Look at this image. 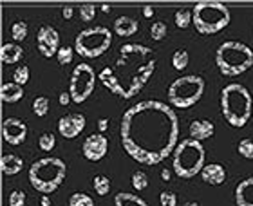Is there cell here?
<instances>
[{"label": "cell", "mask_w": 253, "mask_h": 206, "mask_svg": "<svg viewBox=\"0 0 253 206\" xmlns=\"http://www.w3.org/2000/svg\"><path fill=\"white\" fill-rule=\"evenodd\" d=\"M120 137L123 150L134 161L154 166L174 154L179 145V120L163 101H141L123 114Z\"/></svg>", "instance_id": "6da1fadb"}, {"label": "cell", "mask_w": 253, "mask_h": 206, "mask_svg": "<svg viewBox=\"0 0 253 206\" xmlns=\"http://www.w3.org/2000/svg\"><path fill=\"white\" fill-rule=\"evenodd\" d=\"M156 54L141 43H125L114 64L107 65L98 78L112 94L130 100L143 90L156 71Z\"/></svg>", "instance_id": "7a4b0ae2"}, {"label": "cell", "mask_w": 253, "mask_h": 206, "mask_svg": "<svg viewBox=\"0 0 253 206\" xmlns=\"http://www.w3.org/2000/svg\"><path fill=\"white\" fill-rule=\"evenodd\" d=\"M221 112L228 125L244 127L253 112V98L243 83H228L221 90Z\"/></svg>", "instance_id": "3957f363"}, {"label": "cell", "mask_w": 253, "mask_h": 206, "mask_svg": "<svg viewBox=\"0 0 253 206\" xmlns=\"http://www.w3.org/2000/svg\"><path fill=\"white\" fill-rule=\"evenodd\" d=\"M67 175V165L60 158L38 159L29 168V183L37 192L49 196L62 186Z\"/></svg>", "instance_id": "277c9868"}, {"label": "cell", "mask_w": 253, "mask_h": 206, "mask_svg": "<svg viewBox=\"0 0 253 206\" xmlns=\"http://www.w3.org/2000/svg\"><path fill=\"white\" fill-rule=\"evenodd\" d=\"M194 9V27L199 35H217L232 22V13L226 4L215 0H201Z\"/></svg>", "instance_id": "5b68a950"}, {"label": "cell", "mask_w": 253, "mask_h": 206, "mask_svg": "<svg viewBox=\"0 0 253 206\" xmlns=\"http://www.w3.org/2000/svg\"><path fill=\"white\" fill-rule=\"evenodd\" d=\"M215 65L224 76H239L253 67V51L237 40L222 42L215 51Z\"/></svg>", "instance_id": "8992f818"}, {"label": "cell", "mask_w": 253, "mask_h": 206, "mask_svg": "<svg viewBox=\"0 0 253 206\" xmlns=\"http://www.w3.org/2000/svg\"><path fill=\"white\" fill-rule=\"evenodd\" d=\"M206 150L201 141L195 139H183V141L175 147L172 154V166L177 177L181 179H192L197 174L203 172L205 168Z\"/></svg>", "instance_id": "52a82bcc"}, {"label": "cell", "mask_w": 253, "mask_h": 206, "mask_svg": "<svg viewBox=\"0 0 253 206\" xmlns=\"http://www.w3.org/2000/svg\"><path fill=\"white\" fill-rule=\"evenodd\" d=\"M205 78L197 74H188L174 80L169 87V100L170 105L177 109H190L205 94Z\"/></svg>", "instance_id": "ba28073f"}, {"label": "cell", "mask_w": 253, "mask_h": 206, "mask_svg": "<svg viewBox=\"0 0 253 206\" xmlns=\"http://www.w3.org/2000/svg\"><path fill=\"white\" fill-rule=\"evenodd\" d=\"M112 45V31L105 26L87 27L78 33L74 40V51L84 58H98Z\"/></svg>", "instance_id": "9c48e42d"}, {"label": "cell", "mask_w": 253, "mask_h": 206, "mask_svg": "<svg viewBox=\"0 0 253 206\" xmlns=\"http://www.w3.org/2000/svg\"><path fill=\"white\" fill-rule=\"evenodd\" d=\"M96 87V73L89 64H78L73 69L71 82H69V92L74 103H84L89 100Z\"/></svg>", "instance_id": "30bf717a"}, {"label": "cell", "mask_w": 253, "mask_h": 206, "mask_svg": "<svg viewBox=\"0 0 253 206\" xmlns=\"http://www.w3.org/2000/svg\"><path fill=\"white\" fill-rule=\"evenodd\" d=\"M37 47L43 58H53L60 51V35L51 26H42L37 33Z\"/></svg>", "instance_id": "8fae6325"}, {"label": "cell", "mask_w": 253, "mask_h": 206, "mask_svg": "<svg viewBox=\"0 0 253 206\" xmlns=\"http://www.w3.org/2000/svg\"><path fill=\"white\" fill-rule=\"evenodd\" d=\"M107 150H109V141L103 134H90V136L85 137L84 145H82V152H84V158L89 159V161H100L107 156Z\"/></svg>", "instance_id": "7c38bea8"}, {"label": "cell", "mask_w": 253, "mask_h": 206, "mask_svg": "<svg viewBox=\"0 0 253 206\" xmlns=\"http://www.w3.org/2000/svg\"><path fill=\"white\" fill-rule=\"evenodd\" d=\"M2 136L5 143H9L13 147H18L26 141L27 137V123L18 120V118H5L2 123Z\"/></svg>", "instance_id": "4fadbf2b"}, {"label": "cell", "mask_w": 253, "mask_h": 206, "mask_svg": "<svg viewBox=\"0 0 253 206\" xmlns=\"http://www.w3.org/2000/svg\"><path fill=\"white\" fill-rule=\"evenodd\" d=\"M85 125H87V120H85L84 114L71 112V114H65V116L60 118L58 132L62 134L65 139H74V137H78L80 134L84 132Z\"/></svg>", "instance_id": "5bb4252c"}, {"label": "cell", "mask_w": 253, "mask_h": 206, "mask_svg": "<svg viewBox=\"0 0 253 206\" xmlns=\"http://www.w3.org/2000/svg\"><path fill=\"white\" fill-rule=\"evenodd\" d=\"M201 179L205 181L206 185L219 186L226 181V170L221 163H210L205 165V168L201 172Z\"/></svg>", "instance_id": "9a60e30c"}, {"label": "cell", "mask_w": 253, "mask_h": 206, "mask_svg": "<svg viewBox=\"0 0 253 206\" xmlns=\"http://www.w3.org/2000/svg\"><path fill=\"white\" fill-rule=\"evenodd\" d=\"M213 132H215V125L210 120H194L190 123V136L195 141H205L213 136Z\"/></svg>", "instance_id": "2e32d148"}, {"label": "cell", "mask_w": 253, "mask_h": 206, "mask_svg": "<svg viewBox=\"0 0 253 206\" xmlns=\"http://www.w3.org/2000/svg\"><path fill=\"white\" fill-rule=\"evenodd\" d=\"M235 205L237 206H253V175L246 177L235 188Z\"/></svg>", "instance_id": "e0dca14e"}, {"label": "cell", "mask_w": 253, "mask_h": 206, "mask_svg": "<svg viewBox=\"0 0 253 206\" xmlns=\"http://www.w3.org/2000/svg\"><path fill=\"white\" fill-rule=\"evenodd\" d=\"M137 27H139V24L132 16H118L114 22V33L118 37H132L137 33Z\"/></svg>", "instance_id": "ac0fdd59"}, {"label": "cell", "mask_w": 253, "mask_h": 206, "mask_svg": "<svg viewBox=\"0 0 253 206\" xmlns=\"http://www.w3.org/2000/svg\"><path fill=\"white\" fill-rule=\"evenodd\" d=\"M0 168H2V174H5V175H16L24 168V161H22V158L16 156V154H5V156H2Z\"/></svg>", "instance_id": "d6986e66"}, {"label": "cell", "mask_w": 253, "mask_h": 206, "mask_svg": "<svg viewBox=\"0 0 253 206\" xmlns=\"http://www.w3.org/2000/svg\"><path fill=\"white\" fill-rule=\"evenodd\" d=\"M24 56V49L18 45V43H4L2 49H0V60L4 64L11 65V64H18Z\"/></svg>", "instance_id": "ffe728a7"}, {"label": "cell", "mask_w": 253, "mask_h": 206, "mask_svg": "<svg viewBox=\"0 0 253 206\" xmlns=\"http://www.w3.org/2000/svg\"><path fill=\"white\" fill-rule=\"evenodd\" d=\"M22 96H24V87L15 83V82H7L0 89V98L4 103H16L22 100Z\"/></svg>", "instance_id": "44dd1931"}, {"label": "cell", "mask_w": 253, "mask_h": 206, "mask_svg": "<svg viewBox=\"0 0 253 206\" xmlns=\"http://www.w3.org/2000/svg\"><path fill=\"white\" fill-rule=\"evenodd\" d=\"M114 205L116 206H148L145 199H141L136 194H130V192H120L114 197Z\"/></svg>", "instance_id": "7402d4cb"}, {"label": "cell", "mask_w": 253, "mask_h": 206, "mask_svg": "<svg viewBox=\"0 0 253 206\" xmlns=\"http://www.w3.org/2000/svg\"><path fill=\"white\" fill-rule=\"evenodd\" d=\"M174 20L175 26L179 27V29H186V27H190V24H194V9L181 7V9L175 11Z\"/></svg>", "instance_id": "603a6c76"}, {"label": "cell", "mask_w": 253, "mask_h": 206, "mask_svg": "<svg viewBox=\"0 0 253 206\" xmlns=\"http://www.w3.org/2000/svg\"><path fill=\"white\" fill-rule=\"evenodd\" d=\"M188 62H190V54L186 49H177L172 54V65H174L175 71H185L188 67Z\"/></svg>", "instance_id": "cb8c5ba5"}, {"label": "cell", "mask_w": 253, "mask_h": 206, "mask_svg": "<svg viewBox=\"0 0 253 206\" xmlns=\"http://www.w3.org/2000/svg\"><path fill=\"white\" fill-rule=\"evenodd\" d=\"M92 186H94V190L98 196H107L109 192H111V179L107 177V175H94V179H92Z\"/></svg>", "instance_id": "d4e9b609"}, {"label": "cell", "mask_w": 253, "mask_h": 206, "mask_svg": "<svg viewBox=\"0 0 253 206\" xmlns=\"http://www.w3.org/2000/svg\"><path fill=\"white\" fill-rule=\"evenodd\" d=\"M69 206H94V201L85 192H74L73 196L69 197Z\"/></svg>", "instance_id": "484cf974"}, {"label": "cell", "mask_w": 253, "mask_h": 206, "mask_svg": "<svg viewBox=\"0 0 253 206\" xmlns=\"http://www.w3.org/2000/svg\"><path fill=\"white\" fill-rule=\"evenodd\" d=\"M33 112H35L38 118L47 116V112H49V100L45 98V96H38V98H35V101H33Z\"/></svg>", "instance_id": "4316f807"}, {"label": "cell", "mask_w": 253, "mask_h": 206, "mask_svg": "<svg viewBox=\"0 0 253 206\" xmlns=\"http://www.w3.org/2000/svg\"><path fill=\"white\" fill-rule=\"evenodd\" d=\"M11 37H13V40L15 42H22V40H26L27 37V24L26 22H15L13 26H11Z\"/></svg>", "instance_id": "83f0119b"}, {"label": "cell", "mask_w": 253, "mask_h": 206, "mask_svg": "<svg viewBox=\"0 0 253 206\" xmlns=\"http://www.w3.org/2000/svg\"><path fill=\"white\" fill-rule=\"evenodd\" d=\"M29 78H31V73H29V67H27V65H18V67L15 69V73H13V82L22 85V87L29 82Z\"/></svg>", "instance_id": "f1b7e54d"}, {"label": "cell", "mask_w": 253, "mask_h": 206, "mask_svg": "<svg viewBox=\"0 0 253 206\" xmlns=\"http://www.w3.org/2000/svg\"><path fill=\"white\" fill-rule=\"evenodd\" d=\"M38 147H40V150H43V152H51L54 147H56V137H54L53 132H45L40 136V139H38Z\"/></svg>", "instance_id": "f546056e"}, {"label": "cell", "mask_w": 253, "mask_h": 206, "mask_svg": "<svg viewBox=\"0 0 253 206\" xmlns=\"http://www.w3.org/2000/svg\"><path fill=\"white\" fill-rule=\"evenodd\" d=\"M167 35H169L167 24H165V22H154L152 27H150V37H152L156 42H159V40H165Z\"/></svg>", "instance_id": "4dcf8cb0"}, {"label": "cell", "mask_w": 253, "mask_h": 206, "mask_svg": "<svg viewBox=\"0 0 253 206\" xmlns=\"http://www.w3.org/2000/svg\"><path fill=\"white\" fill-rule=\"evenodd\" d=\"M132 186H134L137 192L145 190L148 186V175L145 174V172H141V170L134 172V174H132Z\"/></svg>", "instance_id": "1f68e13d"}, {"label": "cell", "mask_w": 253, "mask_h": 206, "mask_svg": "<svg viewBox=\"0 0 253 206\" xmlns=\"http://www.w3.org/2000/svg\"><path fill=\"white\" fill-rule=\"evenodd\" d=\"M237 152L246 159H253V137H246L243 141H239Z\"/></svg>", "instance_id": "d6a6232c"}, {"label": "cell", "mask_w": 253, "mask_h": 206, "mask_svg": "<svg viewBox=\"0 0 253 206\" xmlns=\"http://www.w3.org/2000/svg\"><path fill=\"white\" fill-rule=\"evenodd\" d=\"M73 56H74V47L65 45V47H60L58 54H56V60H58L60 65H67L73 62Z\"/></svg>", "instance_id": "836d02e7"}, {"label": "cell", "mask_w": 253, "mask_h": 206, "mask_svg": "<svg viewBox=\"0 0 253 206\" xmlns=\"http://www.w3.org/2000/svg\"><path fill=\"white\" fill-rule=\"evenodd\" d=\"M96 15V5L94 4H84L80 5V18L84 22H90Z\"/></svg>", "instance_id": "e575fe53"}, {"label": "cell", "mask_w": 253, "mask_h": 206, "mask_svg": "<svg viewBox=\"0 0 253 206\" xmlns=\"http://www.w3.org/2000/svg\"><path fill=\"white\" fill-rule=\"evenodd\" d=\"M26 201H27L26 192L13 190L9 194V206H26Z\"/></svg>", "instance_id": "d590c367"}, {"label": "cell", "mask_w": 253, "mask_h": 206, "mask_svg": "<svg viewBox=\"0 0 253 206\" xmlns=\"http://www.w3.org/2000/svg\"><path fill=\"white\" fill-rule=\"evenodd\" d=\"M159 203H161V206H175L177 205V196H175L174 192L165 190L159 196Z\"/></svg>", "instance_id": "8d00e7d4"}, {"label": "cell", "mask_w": 253, "mask_h": 206, "mask_svg": "<svg viewBox=\"0 0 253 206\" xmlns=\"http://www.w3.org/2000/svg\"><path fill=\"white\" fill-rule=\"evenodd\" d=\"M58 101H60V105H62V107H67L69 103L73 101V98H71V92H69V90H65V92H60Z\"/></svg>", "instance_id": "74e56055"}, {"label": "cell", "mask_w": 253, "mask_h": 206, "mask_svg": "<svg viewBox=\"0 0 253 206\" xmlns=\"http://www.w3.org/2000/svg\"><path fill=\"white\" fill-rule=\"evenodd\" d=\"M109 128V120L107 118H101V120H98V130H100V134H103Z\"/></svg>", "instance_id": "f35d334b"}, {"label": "cell", "mask_w": 253, "mask_h": 206, "mask_svg": "<svg viewBox=\"0 0 253 206\" xmlns=\"http://www.w3.org/2000/svg\"><path fill=\"white\" fill-rule=\"evenodd\" d=\"M62 15H63V18H65V20H71V18H73V15H74V9L71 7V5H65V7L62 9Z\"/></svg>", "instance_id": "ab89813d"}, {"label": "cell", "mask_w": 253, "mask_h": 206, "mask_svg": "<svg viewBox=\"0 0 253 206\" xmlns=\"http://www.w3.org/2000/svg\"><path fill=\"white\" fill-rule=\"evenodd\" d=\"M143 16H147V18L154 16V7H152V5H145V7H143Z\"/></svg>", "instance_id": "60d3db41"}, {"label": "cell", "mask_w": 253, "mask_h": 206, "mask_svg": "<svg viewBox=\"0 0 253 206\" xmlns=\"http://www.w3.org/2000/svg\"><path fill=\"white\" fill-rule=\"evenodd\" d=\"M40 206H51V199H49V196L40 197Z\"/></svg>", "instance_id": "b9f144b4"}, {"label": "cell", "mask_w": 253, "mask_h": 206, "mask_svg": "<svg viewBox=\"0 0 253 206\" xmlns=\"http://www.w3.org/2000/svg\"><path fill=\"white\" fill-rule=\"evenodd\" d=\"M161 179H163V181H170V170L169 168L161 170Z\"/></svg>", "instance_id": "7bdbcfd3"}, {"label": "cell", "mask_w": 253, "mask_h": 206, "mask_svg": "<svg viewBox=\"0 0 253 206\" xmlns=\"http://www.w3.org/2000/svg\"><path fill=\"white\" fill-rule=\"evenodd\" d=\"M101 11H103V13H109V11H111V7H109L107 4H103V5H101Z\"/></svg>", "instance_id": "ee69618b"}, {"label": "cell", "mask_w": 253, "mask_h": 206, "mask_svg": "<svg viewBox=\"0 0 253 206\" xmlns=\"http://www.w3.org/2000/svg\"><path fill=\"white\" fill-rule=\"evenodd\" d=\"M185 206H199V203H195V201H188V203H185Z\"/></svg>", "instance_id": "f6af8a7d"}]
</instances>
